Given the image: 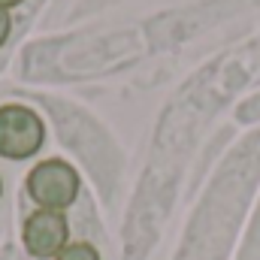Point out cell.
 <instances>
[{
	"label": "cell",
	"instance_id": "6",
	"mask_svg": "<svg viewBox=\"0 0 260 260\" xmlns=\"http://www.w3.org/2000/svg\"><path fill=\"white\" fill-rule=\"evenodd\" d=\"M18 3H21V0H0V6H3V9H9V6H18Z\"/></svg>",
	"mask_w": 260,
	"mask_h": 260
},
{
	"label": "cell",
	"instance_id": "3",
	"mask_svg": "<svg viewBox=\"0 0 260 260\" xmlns=\"http://www.w3.org/2000/svg\"><path fill=\"white\" fill-rule=\"evenodd\" d=\"M24 248L27 254L46 260V257H58L70 245V224H67L64 212H52V209H40L24 221Z\"/></svg>",
	"mask_w": 260,
	"mask_h": 260
},
{
	"label": "cell",
	"instance_id": "5",
	"mask_svg": "<svg viewBox=\"0 0 260 260\" xmlns=\"http://www.w3.org/2000/svg\"><path fill=\"white\" fill-rule=\"evenodd\" d=\"M9 27H12V18H9V12L0 6V46H3L6 37H9Z\"/></svg>",
	"mask_w": 260,
	"mask_h": 260
},
{
	"label": "cell",
	"instance_id": "1",
	"mask_svg": "<svg viewBox=\"0 0 260 260\" xmlns=\"http://www.w3.org/2000/svg\"><path fill=\"white\" fill-rule=\"evenodd\" d=\"M46 142V124L30 106L6 103L0 106V157L24 160L37 154Z\"/></svg>",
	"mask_w": 260,
	"mask_h": 260
},
{
	"label": "cell",
	"instance_id": "2",
	"mask_svg": "<svg viewBox=\"0 0 260 260\" xmlns=\"http://www.w3.org/2000/svg\"><path fill=\"white\" fill-rule=\"evenodd\" d=\"M27 194L43 209L64 212L67 206H73V200L79 194V173L58 157L43 160L27 173Z\"/></svg>",
	"mask_w": 260,
	"mask_h": 260
},
{
	"label": "cell",
	"instance_id": "4",
	"mask_svg": "<svg viewBox=\"0 0 260 260\" xmlns=\"http://www.w3.org/2000/svg\"><path fill=\"white\" fill-rule=\"evenodd\" d=\"M55 260H100V254H97V248L88 245V242H70Z\"/></svg>",
	"mask_w": 260,
	"mask_h": 260
}]
</instances>
